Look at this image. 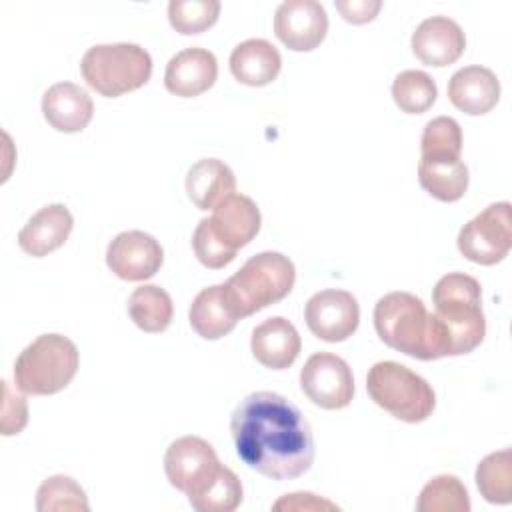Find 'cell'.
Segmentation results:
<instances>
[{"label": "cell", "mask_w": 512, "mask_h": 512, "mask_svg": "<svg viewBox=\"0 0 512 512\" xmlns=\"http://www.w3.org/2000/svg\"><path fill=\"white\" fill-rule=\"evenodd\" d=\"M238 458L272 480L306 474L314 462V436L302 410L282 394L258 390L244 396L230 416Z\"/></svg>", "instance_id": "6da1fadb"}, {"label": "cell", "mask_w": 512, "mask_h": 512, "mask_svg": "<svg viewBox=\"0 0 512 512\" xmlns=\"http://www.w3.org/2000/svg\"><path fill=\"white\" fill-rule=\"evenodd\" d=\"M434 312H430V334L434 360L462 356L478 348L486 334L482 312V288L474 276L450 272L432 288Z\"/></svg>", "instance_id": "7a4b0ae2"}, {"label": "cell", "mask_w": 512, "mask_h": 512, "mask_svg": "<svg viewBox=\"0 0 512 512\" xmlns=\"http://www.w3.org/2000/svg\"><path fill=\"white\" fill-rule=\"evenodd\" d=\"M76 344L62 334H40L14 362V384L24 394L48 396L64 390L78 372Z\"/></svg>", "instance_id": "3957f363"}, {"label": "cell", "mask_w": 512, "mask_h": 512, "mask_svg": "<svg viewBox=\"0 0 512 512\" xmlns=\"http://www.w3.org/2000/svg\"><path fill=\"white\" fill-rule=\"evenodd\" d=\"M296 282L294 262L280 252H260L224 282L240 318L286 298Z\"/></svg>", "instance_id": "277c9868"}, {"label": "cell", "mask_w": 512, "mask_h": 512, "mask_svg": "<svg viewBox=\"0 0 512 512\" xmlns=\"http://www.w3.org/2000/svg\"><path fill=\"white\" fill-rule=\"evenodd\" d=\"M80 72L86 84L100 96L118 98L150 80L152 58L138 44H96L82 56Z\"/></svg>", "instance_id": "5b68a950"}, {"label": "cell", "mask_w": 512, "mask_h": 512, "mask_svg": "<svg viewBox=\"0 0 512 512\" xmlns=\"http://www.w3.org/2000/svg\"><path fill=\"white\" fill-rule=\"evenodd\" d=\"M366 390L374 404L408 424L424 422L436 408L432 386L420 374L394 360L376 362L368 370Z\"/></svg>", "instance_id": "8992f818"}, {"label": "cell", "mask_w": 512, "mask_h": 512, "mask_svg": "<svg viewBox=\"0 0 512 512\" xmlns=\"http://www.w3.org/2000/svg\"><path fill=\"white\" fill-rule=\"evenodd\" d=\"M374 328L378 338L416 360H434L430 312L426 304L410 292L384 294L374 306Z\"/></svg>", "instance_id": "52a82bcc"}, {"label": "cell", "mask_w": 512, "mask_h": 512, "mask_svg": "<svg viewBox=\"0 0 512 512\" xmlns=\"http://www.w3.org/2000/svg\"><path fill=\"white\" fill-rule=\"evenodd\" d=\"M460 254L482 266L502 262L512 248V206L494 202L466 222L456 238Z\"/></svg>", "instance_id": "ba28073f"}, {"label": "cell", "mask_w": 512, "mask_h": 512, "mask_svg": "<svg viewBox=\"0 0 512 512\" xmlns=\"http://www.w3.org/2000/svg\"><path fill=\"white\" fill-rule=\"evenodd\" d=\"M300 388L324 410H340L352 402L354 376L348 362L332 352L312 354L300 370Z\"/></svg>", "instance_id": "9c48e42d"}, {"label": "cell", "mask_w": 512, "mask_h": 512, "mask_svg": "<svg viewBox=\"0 0 512 512\" xmlns=\"http://www.w3.org/2000/svg\"><path fill=\"white\" fill-rule=\"evenodd\" d=\"M304 320L316 338L324 342H344L360 324V306L350 292L326 288L308 298Z\"/></svg>", "instance_id": "30bf717a"}, {"label": "cell", "mask_w": 512, "mask_h": 512, "mask_svg": "<svg viewBox=\"0 0 512 512\" xmlns=\"http://www.w3.org/2000/svg\"><path fill=\"white\" fill-rule=\"evenodd\" d=\"M220 464L214 446L200 436L176 438L164 454V472L170 486L186 496L200 488Z\"/></svg>", "instance_id": "8fae6325"}, {"label": "cell", "mask_w": 512, "mask_h": 512, "mask_svg": "<svg viewBox=\"0 0 512 512\" xmlns=\"http://www.w3.org/2000/svg\"><path fill=\"white\" fill-rule=\"evenodd\" d=\"M328 32V14L316 0H286L276 8L274 34L294 52H310Z\"/></svg>", "instance_id": "7c38bea8"}, {"label": "cell", "mask_w": 512, "mask_h": 512, "mask_svg": "<svg viewBox=\"0 0 512 512\" xmlns=\"http://www.w3.org/2000/svg\"><path fill=\"white\" fill-rule=\"evenodd\" d=\"M162 262L164 250L160 242L142 230L120 232L106 248L108 268L128 282L152 278L160 270Z\"/></svg>", "instance_id": "4fadbf2b"}, {"label": "cell", "mask_w": 512, "mask_h": 512, "mask_svg": "<svg viewBox=\"0 0 512 512\" xmlns=\"http://www.w3.org/2000/svg\"><path fill=\"white\" fill-rule=\"evenodd\" d=\"M206 224L220 244L232 252H238L256 238L260 232L262 216L260 208L250 196L234 192L212 210V216L206 218Z\"/></svg>", "instance_id": "5bb4252c"}, {"label": "cell", "mask_w": 512, "mask_h": 512, "mask_svg": "<svg viewBox=\"0 0 512 512\" xmlns=\"http://www.w3.org/2000/svg\"><path fill=\"white\" fill-rule=\"evenodd\" d=\"M410 44L420 62L442 68L454 64L462 56L466 36L456 20L448 16H430L416 26Z\"/></svg>", "instance_id": "9a60e30c"}, {"label": "cell", "mask_w": 512, "mask_h": 512, "mask_svg": "<svg viewBox=\"0 0 512 512\" xmlns=\"http://www.w3.org/2000/svg\"><path fill=\"white\" fill-rule=\"evenodd\" d=\"M218 78L216 56L200 46H190L176 52L164 72V86L180 98H194L210 90Z\"/></svg>", "instance_id": "2e32d148"}, {"label": "cell", "mask_w": 512, "mask_h": 512, "mask_svg": "<svg viewBox=\"0 0 512 512\" xmlns=\"http://www.w3.org/2000/svg\"><path fill=\"white\" fill-rule=\"evenodd\" d=\"M302 348L298 330L288 318L272 316L252 330V356L270 370H286L294 364Z\"/></svg>", "instance_id": "e0dca14e"}, {"label": "cell", "mask_w": 512, "mask_h": 512, "mask_svg": "<svg viewBox=\"0 0 512 512\" xmlns=\"http://www.w3.org/2000/svg\"><path fill=\"white\" fill-rule=\"evenodd\" d=\"M42 114L58 132H80L94 116L90 94L74 82H56L42 96Z\"/></svg>", "instance_id": "ac0fdd59"}, {"label": "cell", "mask_w": 512, "mask_h": 512, "mask_svg": "<svg viewBox=\"0 0 512 512\" xmlns=\"http://www.w3.org/2000/svg\"><path fill=\"white\" fill-rule=\"evenodd\" d=\"M450 102L470 116L490 112L500 100V80L486 66H464L456 70L448 82Z\"/></svg>", "instance_id": "d6986e66"}, {"label": "cell", "mask_w": 512, "mask_h": 512, "mask_svg": "<svg viewBox=\"0 0 512 512\" xmlns=\"http://www.w3.org/2000/svg\"><path fill=\"white\" fill-rule=\"evenodd\" d=\"M72 228L74 218L70 210L64 204H48L28 218L18 232V244L26 254L42 258L64 246Z\"/></svg>", "instance_id": "ffe728a7"}, {"label": "cell", "mask_w": 512, "mask_h": 512, "mask_svg": "<svg viewBox=\"0 0 512 512\" xmlns=\"http://www.w3.org/2000/svg\"><path fill=\"white\" fill-rule=\"evenodd\" d=\"M188 320L198 336L204 340H218L234 330L240 316L224 284H214L196 294L188 310Z\"/></svg>", "instance_id": "44dd1931"}, {"label": "cell", "mask_w": 512, "mask_h": 512, "mask_svg": "<svg viewBox=\"0 0 512 512\" xmlns=\"http://www.w3.org/2000/svg\"><path fill=\"white\" fill-rule=\"evenodd\" d=\"M282 68V56L274 44L264 38L240 42L230 54L232 76L246 86L272 84Z\"/></svg>", "instance_id": "7402d4cb"}, {"label": "cell", "mask_w": 512, "mask_h": 512, "mask_svg": "<svg viewBox=\"0 0 512 512\" xmlns=\"http://www.w3.org/2000/svg\"><path fill=\"white\" fill-rule=\"evenodd\" d=\"M420 186L440 202H456L468 190V168L460 156L430 154L418 162Z\"/></svg>", "instance_id": "603a6c76"}, {"label": "cell", "mask_w": 512, "mask_h": 512, "mask_svg": "<svg viewBox=\"0 0 512 512\" xmlns=\"http://www.w3.org/2000/svg\"><path fill=\"white\" fill-rule=\"evenodd\" d=\"M236 192V176L218 158L194 162L186 174V194L200 210H214L224 198Z\"/></svg>", "instance_id": "cb8c5ba5"}, {"label": "cell", "mask_w": 512, "mask_h": 512, "mask_svg": "<svg viewBox=\"0 0 512 512\" xmlns=\"http://www.w3.org/2000/svg\"><path fill=\"white\" fill-rule=\"evenodd\" d=\"M244 490L236 472L224 464L194 492L188 494V502L198 512H232L242 504Z\"/></svg>", "instance_id": "d4e9b609"}, {"label": "cell", "mask_w": 512, "mask_h": 512, "mask_svg": "<svg viewBox=\"0 0 512 512\" xmlns=\"http://www.w3.org/2000/svg\"><path fill=\"white\" fill-rule=\"evenodd\" d=\"M128 314L140 330L150 334L164 332L170 326L174 314L172 298L164 288L156 284L138 286L128 298Z\"/></svg>", "instance_id": "484cf974"}, {"label": "cell", "mask_w": 512, "mask_h": 512, "mask_svg": "<svg viewBox=\"0 0 512 512\" xmlns=\"http://www.w3.org/2000/svg\"><path fill=\"white\" fill-rule=\"evenodd\" d=\"M476 486L486 502L508 504L512 500V452H492L476 466Z\"/></svg>", "instance_id": "4316f807"}, {"label": "cell", "mask_w": 512, "mask_h": 512, "mask_svg": "<svg viewBox=\"0 0 512 512\" xmlns=\"http://www.w3.org/2000/svg\"><path fill=\"white\" fill-rule=\"evenodd\" d=\"M418 512H470V496L462 480L454 474L434 476L420 490Z\"/></svg>", "instance_id": "83f0119b"}, {"label": "cell", "mask_w": 512, "mask_h": 512, "mask_svg": "<svg viewBox=\"0 0 512 512\" xmlns=\"http://www.w3.org/2000/svg\"><path fill=\"white\" fill-rule=\"evenodd\" d=\"M38 512H88V496L84 488L70 476H48L36 492Z\"/></svg>", "instance_id": "f1b7e54d"}, {"label": "cell", "mask_w": 512, "mask_h": 512, "mask_svg": "<svg viewBox=\"0 0 512 512\" xmlns=\"http://www.w3.org/2000/svg\"><path fill=\"white\" fill-rule=\"evenodd\" d=\"M438 96L436 82L422 70H404L392 82V98L406 114L426 112Z\"/></svg>", "instance_id": "f546056e"}, {"label": "cell", "mask_w": 512, "mask_h": 512, "mask_svg": "<svg viewBox=\"0 0 512 512\" xmlns=\"http://www.w3.org/2000/svg\"><path fill=\"white\" fill-rule=\"evenodd\" d=\"M220 8L218 0H170L168 20L170 26L184 36L200 34L216 24Z\"/></svg>", "instance_id": "4dcf8cb0"}, {"label": "cell", "mask_w": 512, "mask_h": 512, "mask_svg": "<svg viewBox=\"0 0 512 512\" xmlns=\"http://www.w3.org/2000/svg\"><path fill=\"white\" fill-rule=\"evenodd\" d=\"M430 154H462V128L454 118L438 116L426 122L420 140V156Z\"/></svg>", "instance_id": "1f68e13d"}, {"label": "cell", "mask_w": 512, "mask_h": 512, "mask_svg": "<svg viewBox=\"0 0 512 512\" xmlns=\"http://www.w3.org/2000/svg\"><path fill=\"white\" fill-rule=\"evenodd\" d=\"M192 248H194V254L200 260V264L210 270L224 268L236 258V252L228 250L224 244H220L216 240V236L210 232V228L206 224V218H202L194 228Z\"/></svg>", "instance_id": "d6a6232c"}, {"label": "cell", "mask_w": 512, "mask_h": 512, "mask_svg": "<svg viewBox=\"0 0 512 512\" xmlns=\"http://www.w3.org/2000/svg\"><path fill=\"white\" fill-rule=\"evenodd\" d=\"M4 386V404H2V434L12 436L22 432V428L28 422V404L22 394L14 392L8 382H2Z\"/></svg>", "instance_id": "836d02e7"}, {"label": "cell", "mask_w": 512, "mask_h": 512, "mask_svg": "<svg viewBox=\"0 0 512 512\" xmlns=\"http://www.w3.org/2000/svg\"><path fill=\"white\" fill-rule=\"evenodd\" d=\"M274 512H300V510H310V512H324V510H340L338 504L320 498L312 492H292V494H284L282 498H278L272 504Z\"/></svg>", "instance_id": "e575fe53"}, {"label": "cell", "mask_w": 512, "mask_h": 512, "mask_svg": "<svg viewBox=\"0 0 512 512\" xmlns=\"http://www.w3.org/2000/svg\"><path fill=\"white\" fill-rule=\"evenodd\" d=\"M336 10L350 24H366L376 18L382 8L380 0H336Z\"/></svg>", "instance_id": "d590c367"}]
</instances>
